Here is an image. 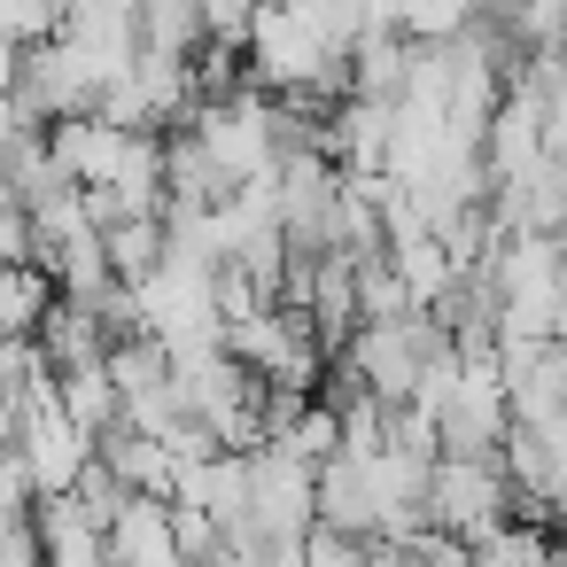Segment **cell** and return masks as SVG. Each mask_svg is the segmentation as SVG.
<instances>
[{"mask_svg":"<svg viewBox=\"0 0 567 567\" xmlns=\"http://www.w3.org/2000/svg\"><path fill=\"white\" fill-rule=\"evenodd\" d=\"M513 513H520V505H513V482H505L497 451H435V458H427V482H420V528L474 544V536L505 528Z\"/></svg>","mask_w":567,"mask_h":567,"instance_id":"obj_1","label":"cell"},{"mask_svg":"<svg viewBox=\"0 0 567 567\" xmlns=\"http://www.w3.org/2000/svg\"><path fill=\"white\" fill-rule=\"evenodd\" d=\"M102 551H110V567H195V559L179 551L172 505L148 497V489H125V497L110 505V520H102Z\"/></svg>","mask_w":567,"mask_h":567,"instance_id":"obj_2","label":"cell"},{"mask_svg":"<svg viewBox=\"0 0 567 567\" xmlns=\"http://www.w3.org/2000/svg\"><path fill=\"white\" fill-rule=\"evenodd\" d=\"M257 9H265V0H195V32H203V48H241V32L257 24Z\"/></svg>","mask_w":567,"mask_h":567,"instance_id":"obj_3","label":"cell"},{"mask_svg":"<svg viewBox=\"0 0 567 567\" xmlns=\"http://www.w3.org/2000/svg\"><path fill=\"white\" fill-rule=\"evenodd\" d=\"M365 536H342V528H327V520H311L303 528V544H296V559L303 567H365Z\"/></svg>","mask_w":567,"mask_h":567,"instance_id":"obj_4","label":"cell"},{"mask_svg":"<svg viewBox=\"0 0 567 567\" xmlns=\"http://www.w3.org/2000/svg\"><path fill=\"white\" fill-rule=\"evenodd\" d=\"M24 389H32V381H9V373H0V451L17 443V412H24Z\"/></svg>","mask_w":567,"mask_h":567,"instance_id":"obj_5","label":"cell"},{"mask_svg":"<svg viewBox=\"0 0 567 567\" xmlns=\"http://www.w3.org/2000/svg\"><path fill=\"white\" fill-rule=\"evenodd\" d=\"M365 567H427V559H420L412 544H373V551H365Z\"/></svg>","mask_w":567,"mask_h":567,"instance_id":"obj_6","label":"cell"},{"mask_svg":"<svg viewBox=\"0 0 567 567\" xmlns=\"http://www.w3.org/2000/svg\"><path fill=\"white\" fill-rule=\"evenodd\" d=\"M17 55H24V48H17L9 32H0V94H9V79H17Z\"/></svg>","mask_w":567,"mask_h":567,"instance_id":"obj_7","label":"cell"}]
</instances>
